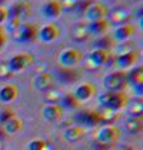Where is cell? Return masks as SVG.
<instances>
[{"label":"cell","instance_id":"cell-25","mask_svg":"<svg viewBox=\"0 0 143 150\" xmlns=\"http://www.w3.org/2000/svg\"><path fill=\"white\" fill-rule=\"evenodd\" d=\"M126 130L131 134H138L143 130V120L142 118H129L126 121Z\"/></svg>","mask_w":143,"mask_h":150},{"label":"cell","instance_id":"cell-6","mask_svg":"<svg viewBox=\"0 0 143 150\" xmlns=\"http://www.w3.org/2000/svg\"><path fill=\"white\" fill-rule=\"evenodd\" d=\"M82 60H83L82 51L75 48H69L63 50L58 58V62L63 68H73L75 65H78Z\"/></svg>","mask_w":143,"mask_h":150},{"label":"cell","instance_id":"cell-24","mask_svg":"<svg viewBox=\"0 0 143 150\" xmlns=\"http://www.w3.org/2000/svg\"><path fill=\"white\" fill-rule=\"evenodd\" d=\"M98 115H99V121L103 125H112L118 119V111L104 109V108H102V110L98 111Z\"/></svg>","mask_w":143,"mask_h":150},{"label":"cell","instance_id":"cell-32","mask_svg":"<svg viewBox=\"0 0 143 150\" xmlns=\"http://www.w3.org/2000/svg\"><path fill=\"white\" fill-rule=\"evenodd\" d=\"M8 16H9L8 9L4 8V6H0V25L8 20Z\"/></svg>","mask_w":143,"mask_h":150},{"label":"cell","instance_id":"cell-22","mask_svg":"<svg viewBox=\"0 0 143 150\" xmlns=\"http://www.w3.org/2000/svg\"><path fill=\"white\" fill-rule=\"evenodd\" d=\"M29 11H30V9H29V5H28V4L18 3L10 9V10H8V13H9L8 18H15V19L21 20V18L26 16L28 14H29Z\"/></svg>","mask_w":143,"mask_h":150},{"label":"cell","instance_id":"cell-8","mask_svg":"<svg viewBox=\"0 0 143 150\" xmlns=\"http://www.w3.org/2000/svg\"><path fill=\"white\" fill-rule=\"evenodd\" d=\"M127 84H131L138 95H141L143 91V68L136 67L127 74Z\"/></svg>","mask_w":143,"mask_h":150},{"label":"cell","instance_id":"cell-20","mask_svg":"<svg viewBox=\"0 0 143 150\" xmlns=\"http://www.w3.org/2000/svg\"><path fill=\"white\" fill-rule=\"evenodd\" d=\"M109 21L107 19L103 20H95V21H90L89 24H87V29L89 35H97V36H103L109 29Z\"/></svg>","mask_w":143,"mask_h":150},{"label":"cell","instance_id":"cell-14","mask_svg":"<svg viewBox=\"0 0 143 150\" xmlns=\"http://www.w3.org/2000/svg\"><path fill=\"white\" fill-rule=\"evenodd\" d=\"M34 88L40 91H48L54 86V78L50 73H40L33 80Z\"/></svg>","mask_w":143,"mask_h":150},{"label":"cell","instance_id":"cell-2","mask_svg":"<svg viewBox=\"0 0 143 150\" xmlns=\"http://www.w3.org/2000/svg\"><path fill=\"white\" fill-rule=\"evenodd\" d=\"M119 138H121V129L113 124L101 126L95 131V137H94L95 142L99 145H106V146L116 144L119 140Z\"/></svg>","mask_w":143,"mask_h":150},{"label":"cell","instance_id":"cell-21","mask_svg":"<svg viewBox=\"0 0 143 150\" xmlns=\"http://www.w3.org/2000/svg\"><path fill=\"white\" fill-rule=\"evenodd\" d=\"M134 31H136L134 26L132 24H129V23H127L124 25L117 26V29L113 34V39L117 40V41H126L134 35Z\"/></svg>","mask_w":143,"mask_h":150},{"label":"cell","instance_id":"cell-31","mask_svg":"<svg viewBox=\"0 0 143 150\" xmlns=\"http://www.w3.org/2000/svg\"><path fill=\"white\" fill-rule=\"evenodd\" d=\"M13 73L9 70L8 64H0V78H9Z\"/></svg>","mask_w":143,"mask_h":150},{"label":"cell","instance_id":"cell-5","mask_svg":"<svg viewBox=\"0 0 143 150\" xmlns=\"http://www.w3.org/2000/svg\"><path fill=\"white\" fill-rule=\"evenodd\" d=\"M14 33H15L16 41H19V43H30L38 38L39 28L34 23H23Z\"/></svg>","mask_w":143,"mask_h":150},{"label":"cell","instance_id":"cell-28","mask_svg":"<svg viewBox=\"0 0 143 150\" xmlns=\"http://www.w3.org/2000/svg\"><path fill=\"white\" fill-rule=\"evenodd\" d=\"M142 112H143L142 103L137 101V103H134V104L131 105V108H129L131 118H142Z\"/></svg>","mask_w":143,"mask_h":150},{"label":"cell","instance_id":"cell-33","mask_svg":"<svg viewBox=\"0 0 143 150\" xmlns=\"http://www.w3.org/2000/svg\"><path fill=\"white\" fill-rule=\"evenodd\" d=\"M75 4H77V0H64L63 3H61V8H63V10L64 9H72Z\"/></svg>","mask_w":143,"mask_h":150},{"label":"cell","instance_id":"cell-36","mask_svg":"<svg viewBox=\"0 0 143 150\" xmlns=\"http://www.w3.org/2000/svg\"><path fill=\"white\" fill-rule=\"evenodd\" d=\"M44 150H56V148H55L54 144L46 142V145H45V149H44Z\"/></svg>","mask_w":143,"mask_h":150},{"label":"cell","instance_id":"cell-37","mask_svg":"<svg viewBox=\"0 0 143 150\" xmlns=\"http://www.w3.org/2000/svg\"><path fill=\"white\" fill-rule=\"evenodd\" d=\"M5 3H6V0H0V6H3Z\"/></svg>","mask_w":143,"mask_h":150},{"label":"cell","instance_id":"cell-17","mask_svg":"<svg viewBox=\"0 0 143 150\" xmlns=\"http://www.w3.org/2000/svg\"><path fill=\"white\" fill-rule=\"evenodd\" d=\"M109 16V24H113L116 26H121V25H124L128 23V20L131 19V11L127 10L124 8H118V9H114V10L111 13Z\"/></svg>","mask_w":143,"mask_h":150},{"label":"cell","instance_id":"cell-35","mask_svg":"<svg viewBox=\"0 0 143 150\" xmlns=\"http://www.w3.org/2000/svg\"><path fill=\"white\" fill-rule=\"evenodd\" d=\"M5 43H6V36H5V34L0 35V49H1L3 46L5 45Z\"/></svg>","mask_w":143,"mask_h":150},{"label":"cell","instance_id":"cell-27","mask_svg":"<svg viewBox=\"0 0 143 150\" xmlns=\"http://www.w3.org/2000/svg\"><path fill=\"white\" fill-rule=\"evenodd\" d=\"M59 105L63 109H75L79 105V101L75 99L73 94H65L60 98L59 100Z\"/></svg>","mask_w":143,"mask_h":150},{"label":"cell","instance_id":"cell-16","mask_svg":"<svg viewBox=\"0 0 143 150\" xmlns=\"http://www.w3.org/2000/svg\"><path fill=\"white\" fill-rule=\"evenodd\" d=\"M85 129L80 125H73L69 126L63 131V138L66 143H77L79 140H82L85 137Z\"/></svg>","mask_w":143,"mask_h":150},{"label":"cell","instance_id":"cell-34","mask_svg":"<svg viewBox=\"0 0 143 150\" xmlns=\"http://www.w3.org/2000/svg\"><path fill=\"white\" fill-rule=\"evenodd\" d=\"M117 150H136V149L129 144H124V145H122V146H119Z\"/></svg>","mask_w":143,"mask_h":150},{"label":"cell","instance_id":"cell-23","mask_svg":"<svg viewBox=\"0 0 143 150\" xmlns=\"http://www.w3.org/2000/svg\"><path fill=\"white\" fill-rule=\"evenodd\" d=\"M23 128V121L14 116L10 120H8L5 124H3V129H4V133L8 134V135H13V134H16L21 130Z\"/></svg>","mask_w":143,"mask_h":150},{"label":"cell","instance_id":"cell-15","mask_svg":"<svg viewBox=\"0 0 143 150\" xmlns=\"http://www.w3.org/2000/svg\"><path fill=\"white\" fill-rule=\"evenodd\" d=\"M63 110L64 109L59 104H48L43 108L41 115L44 120L49 121V123H55L63 116Z\"/></svg>","mask_w":143,"mask_h":150},{"label":"cell","instance_id":"cell-1","mask_svg":"<svg viewBox=\"0 0 143 150\" xmlns=\"http://www.w3.org/2000/svg\"><path fill=\"white\" fill-rule=\"evenodd\" d=\"M98 103L104 109L119 111L128 105V96L122 91H107L99 95Z\"/></svg>","mask_w":143,"mask_h":150},{"label":"cell","instance_id":"cell-4","mask_svg":"<svg viewBox=\"0 0 143 150\" xmlns=\"http://www.w3.org/2000/svg\"><path fill=\"white\" fill-rule=\"evenodd\" d=\"M33 64H34V56L30 53H20V54L14 55L9 60L8 68L14 74V73H20L23 70L30 68Z\"/></svg>","mask_w":143,"mask_h":150},{"label":"cell","instance_id":"cell-39","mask_svg":"<svg viewBox=\"0 0 143 150\" xmlns=\"http://www.w3.org/2000/svg\"><path fill=\"white\" fill-rule=\"evenodd\" d=\"M0 150H1V144H0Z\"/></svg>","mask_w":143,"mask_h":150},{"label":"cell","instance_id":"cell-38","mask_svg":"<svg viewBox=\"0 0 143 150\" xmlns=\"http://www.w3.org/2000/svg\"><path fill=\"white\" fill-rule=\"evenodd\" d=\"M3 34H4V30H3V28L0 26V35H3Z\"/></svg>","mask_w":143,"mask_h":150},{"label":"cell","instance_id":"cell-10","mask_svg":"<svg viewBox=\"0 0 143 150\" xmlns=\"http://www.w3.org/2000/svg\"><path fill=\"white\" fill-rule=\"evenodd\" d=\"M75 121L77 124L80 126H94V125H98L101 124L99 121V115H98V111L95 110H83V111H79L77 115H75Z\"/></svg>","mask_w":143,"mask_h":150},{"label":"cell","instance_id":"cell-13","mask_svg":"<svg viewBox=\"0 0 143 150\" xmlns=\"http://www.w3.org/2000/svg\"><path fill=\"white\" fill-rule=\"evenodd\" d=\"M38 36L44 43H53L54 40H56L60 36V29L55 24H48L43 26L41 29H39Z\"/></svg>","mask_w":143,"mask_h":150},{"label":"cell","instance_id":"cell-11","mask_svg":"<svg viewBox=\"0 0 143 150\" xmlns=\"http://www.w3.org/2000/svg\"><path fill=\"white\" fill-rule=\"evenodd\" d=\"M108 14H109V10L106 5H103V4H92L85 10V18L89 21L103 20V19H106L108 16Z\"/></svg>","mask_w":143,"mask_h":150},{"label":"cell","instance_id":"cell-26","mask_svg":"<svg viewBox=\"0 0 143 150\" xmlns=\"http://www.w3.org/2000/svg\"><path fill=\"white\" fill-rule=\"evenodd\" d=\"M72 36L77 41H83L89 36L87 24H77L72 30Z\"/></svg>","mask_w":143,"mask_h":150},{"label":"cell","instance_id":"cell-19","mask_svg":"<svg viewBox=\"0 0 143 150\" xmlns=\"http://www.w3.org/2000/svg\"><path fill=\"white\" fill-rule=\"evenodd\" d=\"M19 96V89L14 84H6L3 88H0V101L9 104Z\"/></svg>","mask_w":143,"mask_h":150},{"label":"cell","instance_id":"cell-29","mask_svg":"<svg viewBox=\"0 0 143 150\" xmlns=\"http://www.w3.org/2000/svg\"><path fill=\"white\" fill-rule=\"evenodd\" d=\"M46 142L41 139H34L28 143V150H44Z\"/></svg>","mask_w":143,"mask_h":150},{"label":"cell","instance_id":"cell-18","mask_svg":"<svg viewBox=\"0 0 143 150\" xmlns=\"http://www.w3.org/2000/svg\"><path fill=\"white\" fill-rule=\"evenodd\" d=\"M61 11H63V8H61V3L59 0H48L41 9V14L46 19L58 18L61 14Z\"/></svg>","mask_w":143,"mask_h":150},{"label":"cell","instance_id":"cell-12","mask_svg":"<svg viewBox=\"0 0 143 150\" xmlns=\"http://www.w3.org/2000/svg\"><path fill=\"white\" fill-rule=\"evenodd\" d=\"M138 60H139V54H138L136 50H132V51H128V53L117 55L116 64H117L118 68L127 69V68L134 67V65L138 63Z\"/></svg>","mask_w":143,"mask_h":150},{"label":"cell","instance_id":"cell-7","mask_svg":"<svg viewBox=\"0 0 143 150\" xmlns=\"http://www.w3.org/2000/svg\"><path fill=\"white\" fill-rule=\"evenodd\" d=\"M109 59V53L104 49H95L87 55L85 62H87V67L89 69L97 70L99 68H102L103 65H106Z\"/></svg>","mask_w":143,"mask_h":150},{"label":"cell","instance_id":"cell-30","mask_svg":"<svg viewBox=\"0 0 143 150\" xmlns=\"http://www.w3.org/2000/svg\"><path fill=\"white\" fill-rule=\"evenodd\" d=\"M15 115V111H14L13 109H10V108H6V109H4L1 112H0V124H5L8 120H10L11 118H14Z\"/></svg>","mask_w":143,"mask_h":150},{"label":"cell","instance_id":"cell-3","mask_svg":"<svg viewBox=\"0 0 143 150\" xmlns=\"http://www.w3.org/2000/svg\"><path fill=\"white\" fill-rule=\"evenodd\" d=\"M103 85L108 91H122L127 86V74L123 71H114L104 76Z\"/></svg>","mask_w":143,"mask_h":150},{"label":"cell","instance_id":"cell-9","mask_svg":"<svg viewBox=\"0 0 143 150\" xmlns=\"http://www.w3.org/2000/svg\"><path fill=\"white\" fill-rule=\"evenodd\" d=\"M97 94V88L92 83H83L75 88V90L73 93L74 98L79 103L80 101H88Z\"/></svg>","mask_w":143,"mask_h":150}]
</instances>
